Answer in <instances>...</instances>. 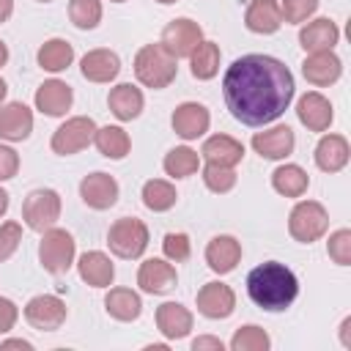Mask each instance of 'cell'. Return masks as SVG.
Here are the masks:
<instances>
[{"label": "cell", "instance_id": "obj_1", "mask_svg": "<svg viewBox=\"0 0 351 351\" xmlns=\"http://www.w3.org/2000/svg\"><path fill=\"white\" fill-rule=\"evenodd\" d=\"M293 90L291 69L271 55L236 58L222 77L225 104L244 126H266L277 121L293 101Z\"/></svg>", "mask_w": 351, "mask_h": 351}, {"label": "cell", "instance_id": "obj_2", "mask_svg": "<svg viewBox=\"0 0 351 351\" xmlns=\"http://www.w3.org/2000/svg\"><path fill=\"white\" fill-rule=\"evenodd\" d=\"M247 293L261 310L277 313L291 307V302L299 296V280L285 263L266 261L247 274Z\"/></svg>", "mask_w": 351, "mask_h": 351}, {"label": "cell", "instance_id": "obj_3", "mask_svg": "<svg viewBox=\"0 0 351 351\" xmlns=\"http://www.w3.org/2000/svg\"><path fill=\"white\" fill-rule=\"evenodd\" d=\"M178 74V60L162 47V44H145L137 49L134 55V77L151 88V90H162L167 88Z\"/></svg>", "mask_w": 351, "mask_h": 351}, {"label": "cell", "instance_id": "obj_4", "mask_svg": "<svg viewBox=\"0 0 351 351\" xmlns=\"http://www.w3.org/2000/svg\"><path fill=\"white\" fill-rule=\"evenodd\" d=\"M107 244H110L112 255H118V258H126V261L140 258L148 247V228L137 217H121L110 225Z\"/></svg>", "mask_w": 351, "mask_h": 351}, {"label": "cell", "instance_id": "obj_5", "mask_svg": "<svg viewBox=\"0 0 351 351\" xmlns=\"http://www.w3.org/2000/svg\"><path fill=\"white\" fill-rule=\"evenodd\" d=\"M329 228V214L318 200H299L291 208L288 217V233L302 241V244H313L318 241Z\"/></svg>", "mask_w": 351, "mask_h": 351}, {"label": "cell", "instance_id": "obj_6", "mask_svg": "<svg viewBox=\"0 0 351 351\" xmlns=\"http://www.w3.org/2000/svg\"><path fill=\"white\" fill-rule=\"evenodd\" d=\"M74 252H77V244H74V236L63 228H47L41 233V241H38V261L47 271L52 274H63L69 271V266L74 263Z\"/></svg>", "mask_w": 351, "mask_h": 351}, {"label": "cell", "instance_id": "obj_7", "mask_svg": "<svg viewBox=\"0 0 351 351\" xmlns=\"http://www.w3.org/2000/svg\"><path fill=\"white\" fill-rule=\"evenodd\" d=\"M22 219L30 230L44 233L60 219V195L55 189H33L22 203Z\"/></svg>", "mask_w": 351, "mask_h": 351}, {"label": "cell", "instance_id": "obj_8", "mask_svg": "<svg viewBox=\"0 0 351 351\" xmlns=\"http://www.w3.org/2000/svg\"><path fill=\"white\" fill-rule=\"evenodd\" d=\"M93 134H96L93 118H88V115H74V118H69L66 123H60V126L52 132L49 145H52L55 154L71 156V154L88 148V145L93 143Z\"/></svg>", "mask_w": 351, "mask_h": 351}, {"label": "cell", "instance_id": "obj_9", "mask_svg": "<svg viewBox=\"0 0 351 351\" xmlns=\"http://www.w3.org/2000/svg\"><path fill=\"white\" fill-rule=\"evenodd\" d=\"M25 321L38 332H55L66 321V304L55 293H38L25 304Z\"/></svg>", "mask_w": 351, "mask_h": 351}, {"label": "cell", "instance_id": "obj_10", "mask_svg": "<svg viewBox=\"0 0 351 351\" xmlns=\"http://www.w3.org/2000/svg\"><path fill=\"white\" fill-rule=\"evenodd\" d=\"M200 41H203V27H200L195 19L181 16V19H173V22L165 25L159 44L178 60V58H189L192 49H195Z\"/></svg>", "mask_w": 351, "mask_h": 351}, {"label": "cell", "instance_id": "obj_11", "mask_svg": "<svg viewBox=\"0 0 351 351\" xmlns=\"http://www.w3.org/2000/svg\"><path fill=\"white\" fill-rule=\"evenodd\" d=\"M80 197L85 206L96 208V211H104V208H112L118 203V181L110 176V173H90L80 181Z\"/></svg>", "mask_w": 351, "mask_h": 351}, {"label": "cell", "instance_id": "obj_12", "mask_svg": "<svg viewBox=\"0 0 351 351\" xmlns=\"http://www.w3.org/2000/svg\"><path fill=\"white\" fill-rule=\"evenodd\" d=\"M236 310V293L230 285L214 280V282H206L200 291H197V313L211 318V321H219V318H228L230 313Z\"/></svg>", "mask_w": 351, "mask_h": 351}, {"label": "cell", "instance_id": "obj_13", "mask_svg": "<svg viewBox=\"0 0 351 351\" xmlns=\"http://www.w3.org/2000/svg\"><path fill=\"white\" fill-rule=\"evenodd\" d=\"M170 123H173V132H176L178 137H184V140H197V137H203V134L208 132L211 115H208V110H206L203 104H197V101H184V104H178V107L173 110Z\"/></svg>", "mask_w": 351, "mask_h": 351}, {"label": "cell", "instance_id": "obj_14", "mask_svg": "<svg viewBox=\"0 0 351 351\" xmlns=\"http://www.w3.org/2000/svg\"><path fill=\"white\" fill-rule=\"evenodd\" d=\"M33 132V112L22 101L0 104V140L22 143Z\"/></svg>", "mask_w": 351, "mask_h": 351}, {"label": "cell", "instance_id": "obj_15", "mask_svg": "<svg viewBox=\"0 0 351 351\" xmlns=\"http://www.w3.org/2000/svg\"><path fill=\"white\" fill-rule=\"evenodd\" d=\"M302 74H304V80H307L310 85L324 88V85H332V82L340 80V74H343V60H340L332 49L310 52V55L304 58V63H302Z\"/></svg>", "mask_w": 351, "mask_h": 351}, {"label": "cell", "instance_id": "obj_16", "mask_svg": "<svg viewBox=\"0 0 351 351\" xmlns=\"http://www.w3.org/2000/svg\"><path fill=\"white\" fill-rule=\"evenodd\" d=\"M296 115L302 121V126H307L310 132H326L335 121V112H332V101L318 93V90H310L299 99L296 104Z\"/></svg>", "mask_w": 351, "mask_h": 351}, {"label": "cell", "instance_id": "obj_17", "mask_svg": "<svg viewBox=\"0 0 351 351\" xmlns=\"http://www.w3.org/2000/svg\"><path fill=\"white\" fill-rule=\"evenodd\" d=\"M178 282V274H176V266L162 261V258H148L140 263V271H137V285L145 291V293H167L173 291Z\"/></svg>", "mask_w": 351, "mask_h": 351}, {"label": "cell", "instance_id": "obj_18", "mask_svg": "<svg viewBox=\"0 0 351 351\" xmlns=\"http://www.w3.org/2000/svg\"><path fill=\"white\" fill-rule=\"evenodd\" d=\"M71 101H74V90L63 80H47L36 90V110H41L44 115H52V118L66 115L71 110Z\"/></svg>", "mask_w": 351, "mask_h": 351}, {"label": "cell", "instance_id": "obj_19", "mask_svg": "<svg viewBox=\"0 0 351 351\" xmlns=\"http://www.w3.org/2000/svg\"><path fill=\"white\" fill-rule=\"evenodd\" d=\"M293 145H296L293 129L285 126V123L252 134V148H255V154H261L263 159H285V156L293 151Z\"/></svg>", "mask_w": 351, "mask_h": 351}, {"label": "cell", "instance_id": "obj_20", "mask_svg": "<svg viewBox=\"0 0 351 351\" xmlns=\"http://www.w3.org/2000/svg\"><path fill=\"white\" fill-rule=\"evenodd\" d=\"M80 71H82V77H85L88 82H110V80H115L118 71H121V58H118L112 49L99 47V49H90V52L82 55Z\"/></svg>", "mask_w": 351, "mask_h": 351}, {"label": "cell", "instance_id": "obj_21", "mask_svg": "<svg viewBox=\"0 0 351 351\" xmlns=\"http://www.w3.org/2000/svg\"><path fill=\"white\" fill-rule=\"evenodd\" d=\"M192 324H195L192 313H189L184 304H178V302H165V304L156 307V329H159L167 340H181V337H186V335L192 332Z\"/></svg>", "mask_w": 351, "mask_h": 351}, {"label": "cell", "instance_id": "obj_22", "mask_svg": "<svg viewBox=\"0 0 351 351\" xmlns=\"http://www.w3.org/2000/svg\"><path fill=\"white\" fill-rule=\"evenodd\" d=\"M241 261V244L233 239V236H214L208 244H206V263L211 271L217 274H228L239 266Z\"/></svg>", "mask_w": 351, "mask_h": 351}, {"label": "cell", "instance_id": "obj_23", "mask_svg": "<svg viewBox=\"0 0 351 351\" xmlns=\"http://www.w3.org/2000/svg\"><path fill=\"white\" fill-rule=\"evenodd\" d=\"M340 38V30L337 25L329 19V16H318L313 22H307L302 30H299V44L304 52H324V49H335Z\"/></svg>", "mask_w": 351, "mask_h": 351}, {"label": "cell", "instance_id": "obj_24", "mask_svg": "<svg viewBox=\"0 0 351 351\" xmlns=\"http://www.w3.org/2000/svg\"><path fill=\"white\" fill-rule=\"evenodd\" d=\"M315 165L324 170V173H340L346 165H348V156H351V148H348V140L343 134H324L315 145Z\"/></svg>", "mask_w": 351, "mask_h": 351}, {"label": "cell", "instance_id": "obj_25", "mask_svg": "<svg viewBox=\"0 0 351 351\" xmlns=\"http://www.w3.org/2000/svg\"><path fill=\"white\" fill-rule=\"evenodd\" d=\"M77 271H80L82 282H88L93 288H107V285H112V277H115L112 261L99 250L82 252L80 261H77Z\"/></svg>", "mask_w": 351, "mask_h": 351}, {"label": "cell", "instance_id": "obj_26", "mask_svg": "<svg viewBox=\"0 0 351 351\" xmlns=\"http://www.w3.org/2000/svg\"><path fill=\"white\" fill-rule=\"evenodd\" d=\"M244 25H247V30L261 33V36L277 33V30H280V25H282L280 3H277V0H252V3L247 5Z\"/></svg>", "mask_w": 351, "mask_h": 351}, {"label": "cell", "instance_id": "obj_27", "mask_svg": "<svg viewBox=\"0 0 351 351\" xmlns=\"http://www.w3.org/2000/svg\"><path fill=\"white\" fill-rule=\"evenodd\" d=\"M107 104H110V112L118 121H134L143 112L145 99H143V90L140 88H134L132 82H121V85H115L110 90Z\"/></svg>", "mask_w": 351, "mask_h": 351}, {"label": "cell", "instance_id": "obj_28", "mask_svg": "<svg viewBox=\"0 0 351 351\" xmlns=\"http://www.w3.org/2000/svg\"><path fill=\"white\" fill-rule=\"evenodd\" d=\"M203 159L211 162V165H222V167H236L241 159H244V145L230 137V134H214L203 143L200 148Z\"/></svg>", "mask_w": 351, "mask_h": 351}, {"label": "cell", "instance_id": "obj_29", "mask_svg": "<svg viewBox=\"0 0 351 351\" xmlns=\"http://www.w3.org/2000/svg\"><path fill=\"white\" fill-rule=\"evenodd\" d=\"M104 307L115 321H137L143 313V302L132 288H110L104 296Z\"/></svg>", "mask_w": 351, "mask_h": 351}, {"label": "cell", "instance_id": "obj_30", "mask_svg": "<svg viewBox=\"0 0 351 351\" xmlns=\"http://www.w3.org/2000/svg\"><path fill=\"white\" fill-rule=\"evenodd\" d=\"M36 60H38V66H41L44 71L58 74V71H63V69L71 66V60H74V47H71L66 38H49V41L41 44Z\"/></svg>", "mask_w": 351, "mask_h": 351}, {"label": "cell", "instance_id": "obj_31", "mask_svg": "<svg viewBox=\"0 0 351 351\" xmlns=\"http://www.w3.org/2000/svg\"><path fill=\"white\" fill-rule=\"evenodd\" d=\"M271 186H274V192H280L285 197H302L310 186V178L299 165H280L271 173Z\"/></svg>", "mask_w": 351, "mask_h": 351}, {"label": "cell", "instance_id": "obj_32", "mask_svg": "<svg viewBox=\"0 0 351 351\" xmlns=\"http://www.w3.org/2000/svg\"><path fill=\"white\" fill-rule=\"evenodd\" d=\"M219 58H222L219 44H214V41H200V44L192 49V55H189L192 77H195V80H211V77H217V71H219Z\"/></svg>", "mask_w": 351, "mask_h": 351}, {"label": "cell", "instance_id": "obj_33", "mask_svg": "<svg viewBox=\"0 0 351 351\" xmlns=\"http://www.w3.org/2000/svg\"><path fill=\"white\" fill-rule=\"evenodd\" d=\"M93 143H96L99 154L107 156V159H123L129 154V148H132V140H129V134L121 126H101V129H96Z\"/></svg>", "mask_w": 351, "mask_h": 351}, {"label": "cell", "instance_id": "obj_34", "mask_svg": "<svg viewBox=\"0 0 351 351\" xmlns=\"http://www.w3.org/2000/svg\"><path fill=\"white\" fill-rule=\"evenodd\" d=\"M162 167H165V173H167L170 178H186V176L197 173L200 156H197V151H192L189 145H178V148L167 151Z\"/></svg>", "mask_w": 351, "mask_h": 351}, {"label": "cell", "instance_id": "obj_35", "mask_svg": "<svg viewBox=\"0 0 351 351\" xmlns=\"http://www.w3.org/2000/svg\"><path fill=\"white\" fill-rule=\"evenodd\" d=\"M176 200H178V195H176V186L170 181L151 178V181L143 184V203H145V208H151V211H167V208L176 206Z\"/></svg>", "mask_w": 351, "mask_h": 351}, {"label": "cell", "instance_id": "obj_36", "mask_svg": "<svg viewBox=\"0 0 351 351\" xmlns=\"http://www.w3.org/2000/svg\"><path fill=\"white\" fill-rule=\"evenodd\" d=\"M271 346V337L266 335V329L255 326V324H247V326H239L230 337V348L233 351H269Z\"/></svg>", "mask_w": 351, "mask_h": 351}, {"label": "cell", "instance_id": "obj_37", "mask_svg": "<svg viewBox=\"0 0 351 351\" xmlns=\"http://www.w3.org/2000/svg\"><path fill=\"white\" fill-rule=\"evenodd\" d=\"M69 19L80 30H93L101 22V0H69Z\"/></svg>", "mask_w": 351, "mask_h": 351}, {"label": "cell", "instance_id": "obj_38", "mask_svg": "<svg viewBox=\"0 0 351 351\" xmlns=\"http://www.w3.org/2000/svg\"><path fill=\"white\" fill-rule=\"evenodd\" d=\"M203 184L211 192L225 195V192H230L236 186V173H233V167H222V165L206 162V167H203Z\"/></svg>", "mask_w": 351, "mask_h": 351}, {"label": "cell", "instance_id": "obj_39", "mask_svg": "<svg viewBox=\"0 0 351 351\" xmlns=\"http://www.w3.org/2000/svg\"><path fill=\"white\" fill-rule=\"evenodd\" d=\"M326 252L337 266H348L351 263V230L348 228L335 230L326 241Z\"/></svg>", "mask_w": 351, "mask_h": 351}, {"label": "cell", "instance_id": "obj_40", "mask_svg": "<svg viewBox=\"0 0 351 351\" xmlns=\"http://www.w3.org/2000/svg\"><path fill=\"white\" fill-rule=\"evenodd\" d=\"M315 8H318V0H282L280 3L282 22H291V25L307 22V16H313Z\"/></svg>", "mask_w": 351, "mask_h": 351}, {"label": "cell", "instance_id": "obj_41", "mask_svg": "<svg viewBox=\"0 0 351 351\" xmlns=\"http://www.w3.org/2000/svg\"><path fill=\"white\" fill-rule=\"evenodd\" d=\"M162 252H165L167 261L181 263V261L189 258V252H192V241H189L186 233H167L165 241H162Z\"/></svg>", "mask_w": 351, "mask_h": 351}, {"label": "cell", "instance_id": "obj_42", "mask_svg": "<svg viewBox=\"0 0 351 351\" xmlns=\"http://www.w3.org/2000/svg\"><path fill=\"white\" fill-rule=\"evenodd\" d=\"M19 241H22V225L14 222V219L3 222V225H0V263L8 261V258L16 252Z\"/></svg>", "mask_w": 351, "mask_h": 351}, {"label": "cell", "instance_id": "obj_43", "mask_svg": "<svg viewBox=\"0 0 351 351\" xmlns=\"http://www.w3.org/2000/svg\"><path fill=\"white\" fill-rule=\"evenodd\" d=\"M16 170H19V154L14 148H8V145L0 143V181L14 178Z\"/></svg>", "mask_w": 351, "mask_h": 351}, {"label": "cell", "instance_id": "obj_44", "mask_svg": "<svg viewBox=\"0 0 351 351\" xmlns=\"http://www.w3.org/2000/svg\"><path fill=\"white\" fill-rule=\"evenodd\" d=\"M16 318H19V307H16L11 299L0 296V335L11 332L14 324H16Z\"/></svg>", "mask_w": 351, "mask_h": 351}, {"label": "cell", "instance_id": "obj_45", "mask_svg": "<svg viewBox=\"0 0 351 351\" xmlns=\"http://www.w3.org/2000/svg\"><path fill=\"white\" fill-rule=\"evenodd\" d=\"M222 348H225V343L214 335H200L192 340V351H222Z\"/></svg>", "mask_w": 351, "mask_h": 351}, {"label": "cell", "instance_id": "obj_46", "mask_svg": "<svg viewBox=\"0 0 351 351\" xmlns=\"http://www.w3.org/2000/svg\"><path fill=\"white\" fill-rule=\"evenodd\" d=\"M8 348L33 351V343H27V340H22V337H11V340H3V343H0V351H8Z\"/></svg>", "mask_w": 351, "mask_h": 351}, {"label": "cell", "instance_id": "obj_47", "mask_svg": "<svg viewBox=\"0 0 351 351\" xmlns=\"http://www.w3.org/2000/svg\"><path fill=\"white\" fill-rule=\"evenodd\" d=\"M340 343L346 348H351V315H346L343 324H340Z\"/></svg>", "mask_w": 351, "mask_h": 351}, {"label": "cell", "instance_id": "obj_48", "mask_svg": "<svg viewBox=\"0 0 351 351\" xmlns=\"http://www.w3.org/2000/svg\"><path fill=\"white\" fill-rule=\"evenodd\" d=\"M14 14V0H0V25Z\"/></svg>", "mask_w": 351, "mask_h": 351}, {"label": "cell", "instance_id": "obj_49", "mask_svg": "<svg viewBox=\"0 0 351 351\" xmlns=\"http://www.w3.org/2000/svg\"><path fill=\"white\" fill-rule=\"evenodd\" d=\"M5 211H8V192L0 186V217H3Z\"/></svg>", "mask_w": 351, "mask_h": 351}, {"label": "cell", "instance_id": "obj_50", "mask_svg": "<svg viewBox=\"0 0 351 351\" xmlns=\"http://www.w3.org/2000/svg\"><path fill=\"white\" fill-rule=\"evenodd\" d=\"M5 60H8V47H5L3 41H0V69L5 66Z\"/></svg>", "mask_w": 351, "mask_h": 351}, {"label": "cell", "instance_id": "obj_51", "mask_svg": "<svg viewBox=\"0 0 351 351\" xmlns=\"http://www.w3.org/2000/svg\"><path fill=\"white\" fill-rule=\"evenodd\" d=\"M5 93H8V85H5V80L0 77V104H3V99H5Z\"/></svg>", "mask_w": 351, "mask_h": 351}, {"label": "cell", "instance_id": "obj_52", "mask_svg": "<svg viewBox=\"0 0 351 351\" xmlns=\"http://www.w3.org/2000/svg\"><path fill=\"white\" fill-rule=\"evenodd\" d=\"M156 3H162V5H170V3H176V0H156Z\"/></svg>", "mask_w": 351, "mask_h": 351}, {"label": "cell", "instance_id": "obj_53", "mask_svg": "<svg viewBox=\"0 0 351 351\" xmlns=\"http://www.w3.org/2000/svg\"><path fill=\"white\" fill-rule=\"evenodd\" d=\"M110 3H126V0H110Z\"/></svg>", "mask_w": 351, "mask_h": 351}, {"label": "cell", "instance_id": "obj_54", "mask_svg": "<svg viewBox=\"0 0 351 351\" xmlns=\"http://www.w3.org/2000/svg\"><path fill=\"white\" fill-rule=\"evenodd\" d=\"M38 3H52V0H38Z\"/></svg>", "mask_w": 351, "mask_h": 351}]
</instances>
